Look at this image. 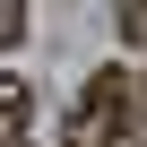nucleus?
Masks as SVG:
<instances>
[{
  "label": "nucleus",
  "instance_id": "2",
  "mask_svg": "<svg viewBox=\"0 0 147 147\" xmlns=\"http://www.w3.org/2000/svg\"><path fill=\"white\" fill-rule=\"evenodd\" d=\"M26 121H35V87L0 69V147H18V138H26Z\"/></svg>",
  "mask_w": 147,
  "mask_h": 147
},
{
  "label": "nucleus",
  "instance_id": "3",
  "mask_svg": "<svg viewBox=\"0 0 147 147\" xmlns=\"http://www.w3.org/2000/svg\"><path fill=\"white\" fill-rule=\"evenodd\" d=\"M18 35H26V0H0V52H9Z\"/></svg>",
  "mask_w": 147,
  "mask_h": 147
},
{
  "label": "nucleus",
  "instance_id": "1",
  "mask_svg": "<svg viewBox=\"0 0 147 147\" xmlns=\"http://www.w3.org/2000/svg\"><path fill=\"white\" fill-rule=\"evenodd\" d=\"M130 104H138L130 69H95L87 95H78V113H69V147H138L130 138Z\"/></svg>",
  "mask_w": 147,
  "mask_h": 147
}]
</instances>
